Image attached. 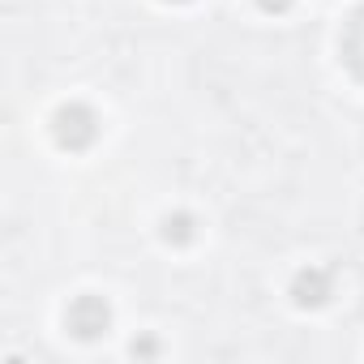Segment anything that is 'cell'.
Segmentation results:
<instances>
[{"mask_svg":"<svg viewBox=\"0 0 364 364\" xmlns=\"http://www.w3.org/2000/svg\"><path fill=\"white\" fill-rule=\"evenodd\" d=\"M52 137H56V146H65V150H86V146L99 137V116H95L86 103H69V107H60V112L52 116Z\"/></svg>","mask_w":364,"mask_h":364,"instance_id":"obj_1","label":"cell"},{"mask_svg":"<svg viewBox=\"0 0 364 364\" xmlns=\"http://www.w3.org/2000/svg\"><path fill=\"white\" fill-rule=\"evenodd\" d=\"M65 326L77 334V338H99L107 326H112V309L103 296H77L65 313Z\"/></svg>","mask_w":364,"mask_h":364,"instance_id":"obj_2","label":"cell"},{"mask_svg":"<svg viewBox=\"0 0 364 364\" xmlns=\"http://www.w3.org/2000/svg\"><path fill=\"white\" fill-rule=\"evenodd\" d=\"M343 60L364 82V9H355L351 22H347V31H343Z\"/></svg>","mask_w":364,"mask_h":364,"instance_id":"obj_3","label":"cell"},{"mask_svg":"<svg viewBox=\"0 0 364 364\" xmlns=\"http://www.w3.org/2000/svg\"><path fill=\"white\" fill-rule=\"evenodd\" d=\"M291 296H296V304H321L326 296H330V274L326 270H300L296 274V283H291Z\"/></svg>","mask_w":364,"mask_h":364,"instance_id":"obj_4","label":"cell"},{"mask_svg":"<svg viewBox=\"0 0 364 364\" xmlns=\"http://www.w3.org/2000/svg\"><path fill=\"white\" fill-rule=\"evenodd\" d=\"M163 236H167L171 245H189L198 232H193V219H189V215H171V219L163 223Z\"/></svg>","mask_w":364,"mask_h":364,"instance_id":"obj_5","label":"cell"},{"mask_svg":"<svg viewBox=\"0 0 364 364\" xmlns=\"http://www.w3.org/2000/svg\"><path fill=\"white\" fill-rule=\"evenodd\" d=\"M257 5H262L266 14H287V9H291V0H257Z\"/></svg>","mask_w":364,"mask_h":364,"instance_id":"obj_6","label":"cell"},{"mask_svg":"<svg viewBox=\"0 0 364 364\" xmlns=\"http://www.w3.org/2000/svg\"><path fill=\"white\" fill-rule=\"evenodd\" d=\"M171 5H185V0H171Z\"/></svg>","mask_w":364,"mask_h":364,"instance_id":"obj_7","label":"cell"}]
</instances>
